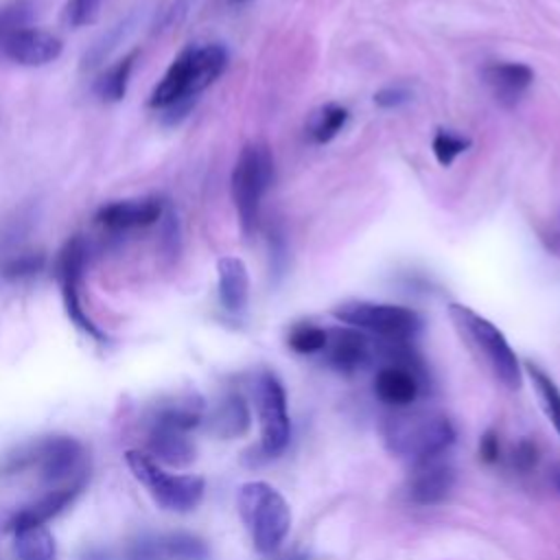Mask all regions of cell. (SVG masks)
I'll use <instances>...</instances> for the list:
<instances>
[{
  "instance_id": "5bb4252c",
  "label": "cell",
  "mask_w": 560,
  "mask_h": 560,
  "mask_svg": "<svg viewBox=\"0 0 560 560\" xmlns=\"http://www.w3.org/2000/svg\"><path fill=\"white\" fill-rule=\"evenodd\" d=\"M326 359L337 372H354L370 361V339L354 328L326 330Z\"/></svg>"
},
{
  "instance_id": "603a6c76",
  "label": "cell",
  "mask_w": 560,
  "mask_h": 560,
  "mask_svg": "<svg viewBox=\"0 0 560 560\" xmlns=\"http://www.w3.org/2000/svg\"><path fill=\"white\" fill-rule=\"evenodd\" d=\"M133 59H136V52H129L122 59H118L116 63H112L105 72H101V77L94 83V92L98 98H103L107 103H116L127 94Z\"/></svg>"
},
{
  "instance_id": "1f68e13d",
  "label": "cell",
  "mask_w": 560,
  "mask_h": 560,
  "mask_svg": "<svg viewBox=\"0 0 560 560\" xmlns=\"http://www.w3.org/2000/svg\"><path fill=\"white\" fill-rule=\"evenodd\" d=\"M479 457L486 462V464H494L499 462V438L497 433L490 429L481 435L479 440Z\"/></svg>"
},
{
  "instance_id": "9a60e30c",
  "label": "cell",
  "mask_w": 560,
  "mask_h": 560,
  "mask_svg": "<svg viewBox=\"0 0 560 560\" xmlns=\"http://www.w3.org/2000/svg\"><path fill=\"white\" fill-rule=\"evenodd\" d=\"M85 486V479H74V481H68L63 483L61 488L57 490H50L48 494H44L39 501L26 505L24 510H20L11 521H9V529L11 532H18V529H24V527H35V525H44L46 521H50L52 516H57L61 510H66L74 499L77 494L83 490Z\"/></svg>"
},
{
  "instance_id": "5b68a950",
  "label": "cell",
  "mask_w": 560,
  "mask_h": 560,
  "mask_svg": "<svg viewBox=\"0 0 560 560\" xmlns=\"http://www.w3.org/2000/svg\"><path fill=\"white\" fill-rule=\"evenodd\" d=\"M273 182V155L271 149L260 142H247L232 168V201L238 214V223L243 234H252L258 225L260 203L267 188Z\"/></svg>"
},
{
  "instance_id": "d6a6232c",
  "label": "cell",
  "mask_w": 560,
  "mask_h": 560,
  "mask_svg": "<svg viewBox=\"0 0 560 560\" xmlns=\"http://www.w3.org/2000/svg\"><path fill=\"white\" fill-rule=\"evenodd\" d=\"M551 481H553V486L560 490V464L551 470Z\"/></svg>"
},
{
  "instance_id": "4316f807",
  "label": "cell",
  "mask_w": 560,
  "mask_h": 560,
  "mask_svg": "<svg viewBox=\"0 0 560 560\" xmlns=\"http://www.w3.org/2000/svg\"><path fill=\"white\" fill-rule=\"evenodd\" d=\"M289 346L300 354H313L324 350L326 346V330L313 324H300L293 326L289 332Z\"/></svg>"
},
{
  "instance_id": "44dd1931",
  "label": "cell",
  "mask_w": 560,
  "mask_h": 560,
  "mask_svg": "<svg viewBox=\"0 0 560 560\" xmlns=\"http://www.w3.org/2000/svg\"><path fill=\"white\" fill-rule=\"evenodd\" d=\"M13 534H15L18 560H55L57 558L55 538L44 525L24 527Z\"/></svg>"
},
{
  "instance_id": "9c48e42d",
  "label": "cell",
  "mask_w": 560,
  "mask_h": 560,
  "mask_svg": "<svg viewBox=\"0 0 560 560\" xmlns=\"http://www.w3.org/2000/svg\"><path fill=\"white\" fill-rule=\"evenodd\" d=\"M332 317L359 330H370L387 341H407L422 330V319L416 311L398 304L376 302H341L332 308Z\"/></svg>"
},
{
  "instance_id": "4fadbf2b",
  "label": "cell",
  "mask_w": 560,
  "mask_h": 560,
  "mask_svg": "<svg viewBox=\"0 0 560 560\" xmlns=\"http://www.w3.org/2000/svg\"><path fill=\"white\" fill-rule=\"evenodd\" d=\"M164 214V201L158 197L118 199L98 208L94 221L109 234H127L158 223Z\"/></svg>"
},
{
  "instance_id": "52a82bcc",
  "label": "cell",
  "mask_w": 560,
  "mask_h": 560,
  "mask_svg": "<svg viewBox=\"0 0 560 560\" xmlns=\"http://www.w3.org/2000/svg\"><path fill=\"white\" fill-rule=\"evenodd\" d=\"M127 466L133 477L149 490L158 505L171 512L195 510L206 492V481L199 475H173L166 472L151 455L142 451L125 453Z\"/></svg>"
},
{
  "instance_id": "ffe728a7",
  "label": "cell",
  "mask_w": 560,
  "mask_h": 560,
  "mask_svg": "<svg viewBox=\"0 0 560 560\" xmlns=\"http://www.w3.org/2000/svg\"><path fill=\"white\" fill-rule=\"evenodd\" d=\"M208 431L217 438H238L249 429V407L243 396H225L208 416Z\"/></svg>"
},
{
  "instance_id": "ba28073f",
  "label": "cell",
  "mask_w": 560,
  "mask_h": 560,
  "mask_svg": "<svg viewBox=\"0 0 560 560\" xmlns=\"http://www.w3.org/2000/svg\"><path fill=\"white\" fill-rule=\"evenodd\" d=\"M385 438L394 453L420 464L442 455L455 442V429L444 416L394 418Z\"/></svg>"
},
{
  "instance_id": "4dcf8cb0",
  "label": "cell",
  "mask_w": 560,
  "mask_h": 560,
  "mask_svg": "<svg viewBox=\"0 0 560 560\" xmlns=\"http://www.w3.org/2000/svg\"><path fill=\"white\" fill-rule=\"evenodd\" d=\"M411 98L409 90L396 85V88H383L374 94V103L383 109H392V107H400L402 103H407Z\"/></svg>"
},
{
  "instance_id": "2e32d148",
  "label": "cell",
  "mask_w": 560,
  "mask_h": 560,
  "mask_svg": "<svg viewBox=\"0 0 560 560\" xmlns=\"http://www.w3.org/2000/svg\"><path fill=\"white\" fill-rule=\"evenodd\" d=\"M455 483V472L446 464H438L433 459L420 462L411 481L409 497L418 505H435L448 497Z\"/></svg>"
},
{
  "instance_id": "277c9868",
  "label": "cell",
  "mask_w": 560,
  "mask_h": 560,
  "mask_svg": "<svg viewBox=\"0 0 560 560\" xmlns=\"http://www.w3.org/2000/svg\"><path fill=\"white\" fill-rule=\"evenodd\" d=\"M238 512L260 553L282 545L291 527V510L284 497L265 481H247L238 490Z\"/></svg>"
},
{
  "instance_id": "e0dca14e",
  "label": "cell",
  "mask_w": 560,
  "mask_h": 560,
  "mask_svg": "<svg viewBox=\"0 0 560 560\" xmlns=\"http://www.w3.org/2000/svg\"><path fill=\"white\" fill-rule=\"evenodd\" d=\"M483 81L503 105H514L534 81V72L525 63L503 61L483 68Z\"/></svg>"
},
{
  "instance_id": "83f0119b",
  "label": "cell",
  "mask_w": 560,
  "mask_h": 560,
  "mask_svg": "<svg viewBox=\"0 0 560 560\" xmlns=\"http://www.w3.org/2000/svg\"><path fill=\"white\" fill-rule=\"evenodd\" d=\"M470 147V140L464 138V136H457L453 131H446V129H438V133L433 136V142H431V149L435 153V160L442 164V166H451L453 160L464 153L466 149Z\"/></svg>"
},
{
  "instance_id": "3957f363",
  "label": "cell",
  "mask_w": 560,
  "mask_h": 560,
  "mask_svg": "<svg viewBox=\"0 0 560 560\" xmlns=\"http://www.w3.org/2000/svg\"><path fill=\"white\" fill-rule=\"evenodd\" d=\"M448 317L466 346L483 361L492 376L508 389L521 387V365L503 332L470 306L451 304Z\"/></svg>"
},
{
  "instance_id": "cb8c5ba5",
  "label": "cell",
  "mask_w": 560,
  "mask_h": 560,
  "mask_svg": "<svg viewBox=\"0 0 560 560\" xmlns=\"http://www.w3.org/2000/svg\"><path fill=\"white\" fill-rule=\"evenodd\" d=\"M525 370H527V374L534 383V389L538 394V400H540V407H542L545 416L549 418L556 433L560 435V389H558V385L553 383V378L549 374H545L532 361L525 363Z\"/></svg>"
},
{
  "instance_id": "484cf974",
  "label": "cell",
  "mask_w": 560,
  "mask_h": 560,
  "mask_svg": "<svg viewBox=\"0 0 560 560\" xmlns=\"http://www.w3.org/2000/svg\"><path fill=\"white\" fill-rule=\"evenodd\" d=\"M166 558L168 560H208V547L192 534H166Z\"/></svg>"
},
{
  "instance_id": "8992f818",
  "label": "cell",
  "mask_w": 560,
  "mask_h": 560,
  "mask_svg": "<svg viewBox=\"0 0 560 560\" xmlns=\"http://www.w3.org/2000/svg\"><path fill=\"white\" fill-rule=\"evenodd\" d=\"M201 402H168L155 409L149 422L147 448L155 462L186 466L195 459V444L188 431L201 422Z\"/></svg>"
},
{
  "instance_id": "f546056e",
  "label": "cell",
  "mask_w": 560,
  "mask_h": 560,
  "mask_svg": "<svg viewBox=\"0 0 560 560\" xmlns=\"http://www.w3.org/2000/svg\"><path fill=\"white\" fill-rule=\"evenodd\" d=\"M538 446L532 440H521L514 448H512V466L521 472H529L532 468H536L538 464Z\"/></svg>"
},
{
  "instance_id": "7402d4cb",
  "label": "cell",
  "mask_w": 560,
  "mask_h": 560,
  "mask_svg": "<svg viewBox=\"0 0 560 560\" xmlns=\"http://www.w3.org/2000/svg\"><path fill=\"white\" fill-rule=\"evenodd\" d=\"M44 262L46 258L42 252H33L24 247L9 249L0 254V276L11 282H22L37 276L44 269Z\"/></svg>"
},
{
  "instance_id": "8fae6325",
  "label": "cell",
  "mask_w": 560,
  "mask_h": 560,
  "mask_svg": "<svg viewBox=\"0 0 560 560\" xmlns=\"http://www.w3.org/2000/svg\"><path fill=\"white\" fill-rule=\"evenodd\" d=\"M85 260H88V245L81 236H74L66 243V247L59 254L57 260V280L61 287V298L68 317L77 328H81L85 335L94 337L96 341H103L105 335L103 330L92 322V317L83 308L81 300V280L85 271Z\"/></svg>"
},
{
  "instance_id": "ac0fdd59",
  "label": "cell",
  "mask_w": 560,
  "mask_h": 560,
  "mask_svg": "<svg viewBox=\"0 0 560 560\" xmlns=\"http://www.w3.org/2000/svg\"><path fill=\"white\" fill-rule=\"evenodd\" d=\"M420 383L413 370L402 365H385L374 378V394L381 402L392 407H407L418 398Z\"/></svg>"
},
{
  "instance_id": "7a4b0ae2",
  "label": "cell",
  "mask_w": 560,
  "mask_h": 560,
  "mask_svg": "<svg viewBox=\"0 0 560 560\" xmlns=\"http://www.w3.org/2000/svg\"><path fill=\"white\" fill-rule=\"evenodd\" d=\"M33 0H13L0 9V59L18 66H46L61 55V39L31 26Z\"/></svg>"
},
{
  "instance_id": "d6986e66",
  "label": "cell",
  "mask_w": 560,
  "mask_h": 560,
  "mask_svg": "<svg viewBox=\"0 0 560 560\" xmlns=\"http://www.w3.org/2000/svg\"><path fill=\"white\" fill-rule=\"evenodd\" d=\"M217 276H219V300L223 308L230 313H241L249 295V276H247L245 262L236 256H223L217 262Z\"/></svg>"
},
{
  "instance_id": "6da1fadb",
  "label": "cell",
  "mask_w": 560,
  "mask_h": 560,
  "mask_svg": "<svg viewBox=\"0 0 560 560\" xmlns=\"http://www.w3.org/2000/svg\"><path fill=\"white\" fill-rule=\"evenodd\" d=\"M228 66V50L221 44L184 48L149 96L153 109L186 112L195 96L210 88Z\"/></svg>"
},
{
  "instance_id": "f1b7e54d",
  "label": "cell",
  "mask_w": 560,
  "mask_h": 560,
  "mask_svg": "<svg viewBox=\"0 0 560 560\" xmlns=\"http://www.w3.org/2000/svg\"><path fill=\"white\" fill-rule=\"evenodd\" d=\"M103 0H68L66 2V22L72 26L92 24L98 15Z\"/></svg>"
},
{
  "instance_id": "30bf717a",
  "label": "cell",
  "mask_w": 560,
  "mask_h": 560,
  "mask_svg": "<svg viewBox=\"0 0 560 560\" xmlns=\"http://www.w3.org/2000/svg\"><path fill=\"white\" fill-rule=\"evenodd\" d=\"M37 466L39 475L46 481H74L83 475V446L74 438L55 435L44 438L31 444L24 453H20L11 468H28Z\"/></svg>"
},
{
  "instance_id": "d4e9b609",
  "label": "cell",
  "mask_w": 560,
  "mask_h": 560,
  "mask_svg": "<svg viewBox=\"0 0 560 560\" xmlns=\"http://www.w3.org/2000/svg\"><path fill=\"white\" fill-rule=\"evenodd\" d=\"M348 120V109L337 105V103H326L322 105L308 120V133L313 142L326 144L330 142L346 125Z\"/></svg>"
},
{
  "instance_id": "7c38bea8",
  "label": "cell",
  "mask_w": 560,
  "mask_h": 560,
  "mask_svg": "<svg viewBox=\"0 0 560 560\" xmlns=\"http://www.w3.org/2000/svg\"><path fill=\"white\" fill-rule=\"evenodd\" d=\"M260 413V451L265 457L280 455L289 442L287 396L280 381L271 372H262L256 387Z\"/></svg>"
}]
</instances>
